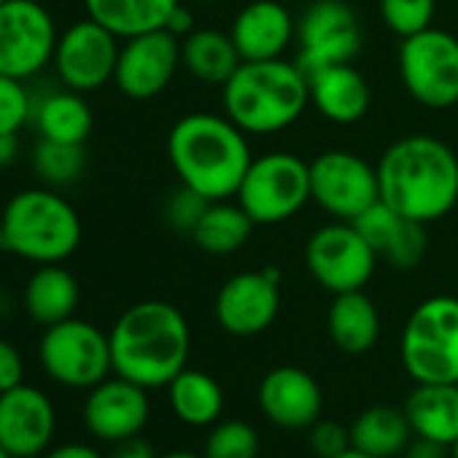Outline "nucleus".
<instances>
[{
  "mask_svg": "<svg viewBox=\"0 0 458 458\" xmlns=\"http://www.w3.org/2000/svg\"><path fill=\"white\" fill-rule=\"evenodd\" d=\"M375 167L380 202L412 221L428 226L458 205V154L439 138H399Z\"/></svg>",
  "mask_w": 458,
  "mask_h": 458,
  "instance_id": "obj_1",
  "label": "nucleus"
},
{
  "mask_svg": "<svg viewBox=\"0 0 458 458\" xmlns=\"http://www.w3.org/2000/svg\"><path fill=\"white\" fill-rule=\"evenodd\" d=\"M167 159L178 181L205 199H233L251 165L246 132L226 114L194 111L167 135Z\"/></svg>",
  "mask_w": 458,
  "mask_h": 458,
  "instance_id": "obj_2",
  "label": "nucleus"
},
{
  "mask_svg": "<svg viewBox=\"0 0 458 458\" xmlns=\"http://www.w3.org/2000/svg\"><path fill=\"white\" fill-rule=\"evenodd\" d=\"M114 375L151 388L167 383L186 369L191 332L186 316L165 300H143L130 305L108 332Z\"/></svg>",
  "mask_w": 458,
  "mask_h": 458,
  "instance_id": "obj_3",
  "label": "nucleus"
},
{
  "mask_svg": "<svg viewBox=\"0 0 458 458\" xmlns=\"http://www.w3.org/2000/svg\"><path fill=\"white\" fill-rule=\"evenodd\" d=\"M224 114L246 135H276L289 130L310 106V84L297 63H241L221 87Z\"/></svg>",
  "mask_w": 458,
  "mask_h": 458,
  "instance_id": "obj_4",
  "label": "nucleus"
},
{
  "mask_svg": "<svg viewBox=\"0 0 458 458\" xmlns=\"http://www.w3.org/2000/svg\"><path fill=\"white\" fill-rule=\"evenodd\" d=\"M0 229L6 251L33 265H63L81 246L79 210L52 186L17 191L0 213Z\"/></svg>",
  "mask_w": 458,
  "mask_h": 458,
  "instance_id": "obj_5",
  "label": "nucleus"
},
{
  "mask_svg": "<svg viewBox=\"0 0 458 458\" xmlns=\"http://www.w3.org/2000/svg\"><path fill=\"white\" fill-rule=\"evenodd\" d=\"M399 361L412 383H458V297L415 305L399 335Z\"/></svg>",
  "mask_w": 458,
  "mask_h": 458,
  "instance_id": "obj_6",
  "label": "nucleus"
},
{
  "mask_svg": "<svg viewBox=\"0 0 458 458\" xmlns=\"http://www.w3.org/2000/svg\"><path fill=\"white\" fill-rule=\"evenodd\" d=\"M235 199L257 226L284 224L310 202V162L292 151L262 154L251 159Z\"/></svg>",
  "mask_w": 458,
  "mask_h": 458,
  "instance_id": "obj_7",
  "label": "nucleus"
},
{
  "mask_svg": "<svg viewBox=\"0 0 458 458\" xmlns=\"http://www.w3.org/2000/svg\"><path fill=\"white\" fill-rule=\"evenodd\" d=\"M38 356L44 372L65 388L89 391L114 372L108 335L76 316L47 327Z\"/></svg>",
  "mask_w": 458,
  "mask_h": 458,
  "instance_id": "obj_8",
  "label": "nucleus"
},
{
  "mask_svg": "<svg viewBox=\"0 0 458 458\" xmlns=\"http://www.w3.org/2000/svg\"><path fill=\"white\" fill-rule=\"evenodd\" d=\"M399 79L423 108L447 111L458 106V38L439 28L402 38Z\"/></svg>",
  "mask_w": 458,
  "mask_h": 458,
  "instance_id": "obj_9",
  "label": "nucleus"
},
{
  "mask_svg": "<svg viewBox=\"0 0 458 458\" xmlns=\"http://www.w3.org/2000/svg\"><path fill=\"white\" fill-rule=\"evenodd\" d=\"M377 262V254L353 221H332L318 226L305 246L308 273L329 294L364 289L372 281Z\"/></svg>",
  "mask_w": 458,
  "mask_h": 458,
  "instance_id": "obj_10",
  "label": "nucleus"
},
{
  "mask_svg": "<svg viewBox=\"0 0 458 458\" xmlns=\"http://www.w3.org/2000/svg\"><path fill=\"white\" fill-rule=\"evenodd\" d=\"M310 202L335 221H356L380 202L377 167L353 151H321L310 162Z\"/></svg>",
  "mask_w": 458,
  "mask_h": 458,
  "instance_id": "obj_11",
  "label": "nucleus"
},
{
  "mask_svg": "<svg viewBox=\"0 0 458 458\" xmlns=\"http://www.w3.org/2000/svg\"><path fill=\"white\" fill-rule=\"evenodd\" d=\"M55 17L38 0H6L0 6V73L14 79L38 76L57 49Z\"/></svg>",
  "mask_w": 458,
  "mask_h": 458,
  "instance_id": "obj_12",
  "label": "nucleus"
},
{
  "mask_svg": "<svg viewBox=\"0 0 458 458\" xmlns=\"http://www.w3.org/2000/svg\"><path fill=\"white\" fill-rule=\"evenodd\" d=\"M361 52V25L345 0H316L297 20V65L308 73L353 63Z\"/></svg>",
  "mask_w": 458,
  "mask_h": 458,
  "instance_id": "obj_13",
  "label": "nucleus"
},
{
  "mask_svg": "<svg viewBox=\"0 0 458 458\" xmlns=\"http://www.w3.org/2000/svg\"><path fill=\"white\" fill-rule=\"evenodd\" d=\"M281 284L284 276L278 267L246 270L226 278L213 302L218 327L233 337L267 332L281 313Z\"/></svg>",
  "mask_w": 458,
  "mask_h": 458,
  "instance_id": "obj_14",
  "label": "nucleus"
},
{
  "mask_svg": "<svg viewBox=\"0 0 458 458\" xmlns=\"http://www.w3.org/2000/svg\"><path fill=\"white\" fill-rule=\"evenodd\" d=\"M111 30L98 25L95 20H79L60 33L55 49V68L63 87L89 95L114 81L116 63H119V44Z\"/></svg>",
  "mask_w": 458,
  "mask_h": 458,
  "instance_id": "obj_15",
  "label": "nucleus"
},
{
  "mask_svg": "<svg viewBox=\"0 0 458 458\" xmlns=\"http://www.w3.org/2000/svg\"><path fill=\"white\" fill-rule=\"evenodd\" d=\"M181 68V38L170 30H151L122 41L114 84L130 100H154Z\"/></svg>",
  "mask_w": 458,
  "mask_h": 458,
  "instance_id": "obj_16",
  "label": "nucleus"
},
{
  "mask_svg": "<svg viewBox=\"0 0 458 458\" xmlns=\"http://www.w3.org/2000/svg\"><path fill=\"white\" fill-rule=\"evenodd\" d=\"M57 428V412L52 399L36 388L20 383L0 394V447L14 458L44 455Z\"/></svg>",
  "mask_w": 458,
  "mask_h": 458,
  "instance_id": "obj_17",
  "label": "nucleus"
},
{
  "mask_svg": "<svg viewBox=\"0 0 458 458\" xmlns=\"http://www.w3.org/2000/svg\"><path fill=\"white\" fill-rule=\"evenodd\" d=\"M262 415L284 431H308L324 412V391L318 380L294 364L270 369L257 388Z\"/></svg>",
  "mask_w": 458,
  "mask_h": 458,
  "instance_id": "obj_18",
  "label": "nucleus"
},
{
  "mask_svg": "<svg viewBox=\"0 0 458 458\" xmlns=\"http://www.w3.org/2000/svg\"><path fill=\"white\" fill-rule=\"evenodd\" d=\"M148 415V391L119 375L89 388L84 399V423L89 434L111 445L138 437L146 428Z\"/></svg>",
  "mask_w": 458,
  "mask_h": 458,
  "instance_id": "obj_19",
  "label": "nucleus"
},
{
  "mask_svg": "<svg viewBox=\"0 0 458 458\" xmlns=\"http://www.w3.org/2000/svg\"><path fill=\"white\" fill-rule=\"evenodd\" d=\"M229 36L243 63L281 60L297 41V20L278 0H251L235 14Z\"/></svg>",
  "mask_w": 458,
  "mask_h": 458,
  "instance_id": "obj_20",
  "label": "nucleus"
},
{
  "mask_svg": "<svg viewBox=\"0 0 458 458\" xmlns=\"http://www.w3.org/2000/svg\"><path fill=\"white\" fill-rule=\"evenodd\" d=\"M359 233L367 238L377 259L388 262L396 270H412L423 262L428 251L426 224L402 216L399 210L388 208L386 202H375L367 213L356 221Z\"/></svg>",
  "mask_w": 458,
  "mask_h": 458,
  "instance_id": "obj_21",
  "label": "nucleus"
},
{
  "mask_svg": "<svg viewBox=\"0 0 458 458\" xmlns=\"http://www.w3.org/2000/svg\"><path fill=\"white\" fill-rule=\"evenodd\" d=\"M308 84L310 106L332 124H356L372 106L369 81L353 68V63L318 68L308 73Z\"/></svg>",
  "mask_w": 458,
  "mask_h": 458,
  "instance_id": "obj_22",
  "label": "nucleus"
},
{
  "mask_svg": "<svg viewBox=\"0 0 458 458\" xmlns=\"http://www.w3.org/2000/svg\"><path fill=\"white\" fill-rule=\"evenodd\" d=\"M327 332L337 351L348 356L369 353L380 340V310L364 289L332 294L327 310Z\"/></svg>",
  "mask_w": 458,
  "mask_h": 458,
  "instance_id": "obj_23",
  "label": "nucleus"
},
{
  "mask_svg": "<svg viewBox=\"0 0 458 458\" xmlns=\"http://www.w3.org/2000/svg\"><path fill=\"white\" fill-rule=\"evenodd\" d=\"M412 434L450 447L458 437V383H415L402 404Z\"/></svg>",
  "mask_w": 458,
  "mask_h": 458,
  "instance_id": "obj_24",
  "label": "nucleus"
},
{
  "mask_svg": "<svg viewBox=\"0 0 458 458\" xmlns=\"http://www.w3.org/2000/svg\"><path fill=\"white\" fill-rule=\"evenodd\" d=\"M79 281L63 265H38L28 278L22 292V305L30 321L38 327H55L65 318H73L79 308Z\"/></svg>",
  "mask_w": 458,
  "mask_h": 458,
  "instance_id": "obj_25",
  "label": "nucleus"
},
{
  "mask_svg": "<svg viewBox=\"0 0 458 458\" xmlns=\"http://www.w3.org/2000/svg\"><path fill=\"white\" fill-rule=\"evenodd\" d=\"M241 63L243 60L229 30L221 33L213 28H194L181 38V68L202 84L224 87L241 68Z\"/></svg>",
  "mask_w": 458,
  "mask_h": 458,
  "instance_id": "obj_26",
  "label": "nucleus"
},
{
  "mask_svg": "<svg viewBox=\"0 0 458 458\" xmlns=\"http://www.w3.org/2000/svg\"><path fill=\"white\" fill-rule=\"evenodd\" d=\"M257 224L235 199H213L202 210L194 233L189 235L194 246L210 257H229L238 254L254 235Z\"/></svg>",
  "mask_w": 458,
  "mask_h": 458,
  "instance_id": "obj_27",
  "label": "nucleus"
},
{
  "mask_svg": "<svg viewBox=\"0 0 458 458\" xmlns=\"http://www.w3.org/2000/svg\"><path fill=\"white\" fill-rule=\"evenodd\" d=\"M181 0H84L87 17L111 30L116 38H132L165 30Z\"/></svg>",
  "mask_w": 458,
  "mask_h": 458,
  "instance_id": "obj_28",
  "label": "nucleus"
},
{
  "mask_svg": "<svg viewBox=\"0 0 458 458\" xmlns=\"http://www.w3.org/2000/svg\"><path fill=\"white\" fill-rule=\"evenodd\" d=\"M167 402L181 423L205 428L218 423L224 412V388L213 375L186 367L167 383Z\"/></svg>",
  "mask_w": 458,
  "mask_h": 458,
  "instance_id": "obj_29",
  "label": "nucleus"
},
{
  "mask_svg": "<svg viewBox=\"0 0 458 458\" xmlns=\"http://www.w3.org/2000/svg\"><path fill=\"white\" fill-rule=\"evenodd\" d=\"M412 437L404 410L391 404H372L351 423V445L372 458H399Z\"/></svg>",
  "mask_w": 458,
  "mask_h": 458,
  "instance_id": "obj_30",
  "label": "nucleus"
},
{
  "mask_svg": "<svg viewBox=\"0 0 458 458\" xmlns=\"http://www.w3.org/2000/svg\"><path fill=\"white\" fill-rule=\"evenodd\" d=\"M33 122L41 138L57 143H87L95 127L89 103L84 100L81 92H73L68 87L41 98L33 106Z\"/></svg>",
  "mask_w": 458,
  "mask_h": 458,
  "instance_id": "obj_31",
  "label": "nucleus"
},
{
  "mask_svg": "<svg viewBox=\"0 0 458 458\" xmlns=\"http://www.w3.org/2000/svg\"><path fill=\"white\" fill-rule=\"evenodd\" d=\"M33 167L47 186H71L87 170L84 143H57L41 138L33 151Z\"/></svg>",
  "mask_w": 458,
  "mask_h": 458,
  "instance_id": "obj_32",
  "label": "nucleus"
},
{
  "mask_svg": "<svg viewBox=\"0 0 458 458\" xmlns=\"http://www.w3.org/2000/svg\"><path fill=\"white\" fill-rule=\"evenodd\" d=\"M262 439L249 420H218L205 439V458H259Z\"/></svg>",
  "mask_w": 458,
  "mask_h": 458,
  "instance_id": "obj_33",
  "label": "nucleus"
},
{
  "mask_svg": "<svg viewBox=\"0 0 458 458\" xmlns=\"http://www.w3.org/2000/svg\"><path fill=\"white\" fill-rule=\"evenodd\" d=\"M377 9H380L383 25L394 36L410 38L434 28L437 0H380Z\"/></svg>",
  "mask_w": 458,
  "mask_h": 458,
  "instance_id": "obj_34",
  "label": "nucleus"
},
{
  "mask_svg": "<svg viewBox=\"0 0 458 458\" xmlns=\"http://www.w3.org/2000/svg\"><path fill=\"white\" fill-rule=\"evenodd\" d=\"M33 119V98L22 79L0 73V132H20Z\"/></svg>",
  "mask_w": 458,
  "mask_h": 458,
  "instance_id": "obj_35",
  "label": "nucleus"
},
{
  "mask_svg": "<svg viewBox=\"0 0 458 458\" xmlns=\"http://www.w3.org/2000/svg\"><path fill=\"white\" fill-rule=\"evenodd\" d=\"M208 202L210 199H205L202 194H197L194 189H189V186L181 183L165 199V210H162L165 224L170 229H175V233H181V235H191L197 221H199V216H202V210L208 208Z\"/></svg>",
  "mask_w": 458,
  "mask_h": 458,
  "instance_id": "obj_36",
  "label": "nucleus"
},
{
  "mask_svg": "<svg viewBox=\"0 0 458 458\" xmlns=\"http://www.w3.org/2000/svg\"><path fill=\"white\" fill-rule=\"evenodd\" d=\"M310 450L316 458H337L351 450V426H343L335 418H318L310 428Z\"/></svg>",
  "mask_w": 458,
  "mask_h": 458,
  "instance_id": "obj_37",
  "label": "nucleus"
},
{
  "mask_svg": "<svg viewBox=\"0 0 458 458\" xmlns=\"http://www.w3.org/2000/svg\"><path fill=\"white\" fill-rule=\"evenodd\" d=\"M25 380V361L14 343L0 337V394L17 388Z\"/></svg>",
  "mask_w": 458,
  "mask_h": 458,
  "instance_id": "obj_38",
  "label": "nucleus"
},
{
  "mask_svg": "<svg viewBox=\"0 0 458 458\" xmlns=\"http://www.w3.org/2000/svg\"><path fill=\"white\" fill-rule=\"evenodd\" d=\"M106 458H159V455H157L154 445L138 434V437H130V439L116 442L114 450Z\"/></svg>",
  "mask_w": 458,
  "mask_h": 458,
  "instance_id": "obj_39",
  "label": "nucleus"
},
{
  "mask_svg": "<svg viewBox=\"0 0 458 458\" xmlns=\"http://www.w3.org/2000/svg\"><path fill=\"white\" fill-rule=\"evenodd\" d=\"M399 458H450V453L439 442H431V439H423V437H412Z\"/></svg>",
  "mask_w": 458,
  "mask_h": 458,
  "instance_id": "obj_40",
  "label": "nucleus"
},
{
  "mask_svg": "<svg viewBox=\"0 0 458 458\" xmlns=\"http://www.w3.org/2000/svg\"><path fill=\"white\" fill-rule=\"evenodd\" d=\"M41 458H106L100 450H95L92 445H81V442H65L57 445L52 450H47Z\"/></svg>",
  "mask_w": 458,
  "mask_h": 458,
  "instance_id": "obj_41",
  "label": "nucleus"
},
{
  "mask_svg": "<svg viewBox=\"0 0 458 458\" xmlns=\"http://www.w3.org/2000/svg\"><path fill=\"white\" fill-rule=\"evenodd\" d=\"M165 30H170V33H173V36H178V38L189 36V33L194 30L191 9H186L183 4H178V6H175V12L170 14V20H167V28H165Z\"/></svg>",
  "mask_w": 458,
  "mask_h": 458,
  "instance_id": "obj_42",
  "label": "nucleus"
},
{
  "mask_svg": "<svg viewBox=\"0 0 458 458\" xmlns=\"http://www.w3.org/2000/svg\"><path fill=\"white\" fill-rule=\"evenodd\" d=\"M20 154V140L14 132H0V167H9Z\"/></svg>",
  "mask_w": 458,
  "mask_h": 458,
  "instance_id": "obj_43",
  "label": "nucleus"
},
{
  "mask_svg": "<svg viewBox=\"0 0 458 458\" xmlns=\"http://www.w3.org/2000/svg\"><path fill=\"white\" fill-rule=\"evenodd\" d=\"M159 458H205V455H197V453H189V450H175V453H165Z\"/></svg>",
  "mask_w": 458,
  "mask_h": 458,
  "instance_id": "obj_44",
  "label": "nucleus"
},
{
  "mask_svg": "<svg viewBox=\"0 0 458 458\" xmlns=\"http://www.w3.org/2000/svg\"><path fill=\"white\" fill-rule=\"evenodd\" d=\"M337 458H372V455H367V453H361V450L351 447V450H345V453H343V455H337Z\"/></svg>",
  "mask_w": 458,
  "mask_h": 458,
  "instance_id": "obj_45",
  "label": "nucleus"
},
{
  "mask_svg": "<svg viewBox=\"0 0 458 458\" xmlns=\"http://www.w3.org/2000/svg\"><path fill=\"white\" fill-rule=\"evenodd\" d=\"M447 453H450V458H458V437H455V442L447 447Z\"/></svg>",
  "mask_w": 458,
  "mask_h": 458,
  "instance_id": "obj_46",
  "label": "nucleus"
},
{
  "mask_svg": "<svg viewBox=\"0 0 458 458\" xmlns=\"http://www.w3.org/2000/svg\"><path fill=\"white\" fill-rule=\"evenodd\" d=\"M0 458H14V455H12V453H9L6 447H0Z\"/></svg>",
  "mask_w": 458,
  "mask_h": 458,
  "instance_id": "obj_47",
  "label": "nucleus"
},
{
  "mask_svg": "<svg viewBox=\"0 0 458 458\" xmlns=\"http://www.w3.org/2000/svg\"><path fill=\"white\" fill-rule=\"evenodd\" d=\"M0 251H6V246H4V229H0Z\"/></svg>",
  "mask_w": 458,
  "mask_h": 458,
  "instance_id": "obj_48",
  "label": "nucleus"
},
{
  "mask_svg": "<svg viewBox=\"0 0 458 458\" xmlns=\"http://www.w3.org/2000/svg\"><path fill=\"white\" fill-rule=\"evenodd\" d=\"M191 4H216V0H191Z\"/></svg>",
  "mask_w": 458,
  "mask_h": 458,
  "instance_id": "obj_49",
  "label": "nucleus"
},
{
  "mask_svg": "<svg viewBox=\"0 0 458 458\" xmlns=\"http://www.w3.org/2000/svg\"><path fill=\"white\" fill-rule=\"evenodd\" d=\"M4 4H6V0H0V6H4Z\"/></svg>",
  "mask_w": 458,
  "mask_h": 458,
  "instance_id": "obj_50",
  "label": "nucleus"
}]
</instances>
